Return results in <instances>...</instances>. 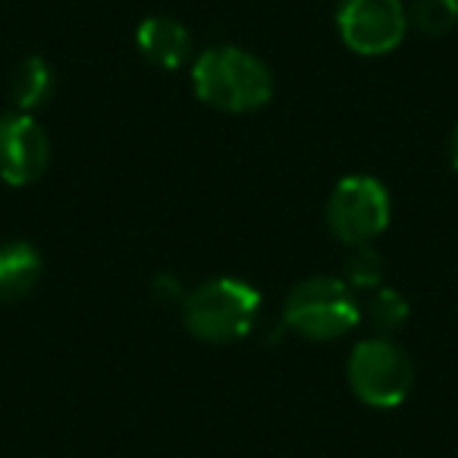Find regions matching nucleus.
I'll return each instance as SVG.
<instances>
[{
	"instance_id": "obj_5",
	"label": "nucleus",
	"mask_w": 458,
	"mask_h": 458,
	"mask_svg": "<svg viewBox=\"0 0 458 458\" xmlns=\"http://www.w3.org/2000/svg\"><path fill=\"white\" fill-rule=\"evenodd\" d=\"M330 229L345 245H370L389 226V191L374 176H345L327 201Z\"/></svg>"
},
{
	"instance_id": "obj_11",
	"label": "nucleus",
	"mask_w": 458,
	"mask_h": 458,
	"mask_svg": "<svg viewBox=\"0 0 458 458\" xmlns=\"http://www.w3.org/2000/svg\"><path fill=\"white\" fill-rule=\"evenodd\" d=\"M408 22L424 35H449L458 26V0H411Z\"/></svg>"
},
{
	"instance_id": "obj_10",
	"label": "nucleus",
	"mask_w": 458,
	"mask_h": 458,
	"mask_svg": "<svg viewBox=\"0 0 458 458\" xmlns=\"http://www.w3.org/2000/svg\"><path fill=\"white\" fill-rule=\"evenodd\" d=\"M54 70L45 57H26L16 64L13 76H10V98L22 114L45 107L54 95Z\"/></svg>"
},
{
	"instance_id": "obj_1",
	"label": "nucleus",
	"mask_w": 458,
	"mask_h": 458,
	"mask_svg": "<svg viewBox=\"0 0 458 458\" xmlns=\"http://www.w3.org/2000/svg\"><path fill=\"white\" fill-rule=\"evenodd\" d=\"M195 95L223 114H251L274 98V72L242 47H208L191 66Z\"/></svg>"
},
{
	"instance_id": "obj_2",
	"label": "nucleus",
	"mask_w": 458,
	"mask_h": 458,
	"mask_svg": "<svg viewBox=\"0 0 458 458\" xmlns=\"http://www.w3.org/2000/svg\"><path fill=\"white\" fill-rule=\"evenodd\" d=\"M258 311H261L258 289L233 276L201 283L182 299V320L189 333L216 345L249 336L258 324Z\"/></svg>"
},
{
	"instance_id": "obj_14",
	"label": "nucleus",
	"mask_w": 458,
	"mask_h": 458,
	"mask_svg": "<svg viewBox=\"0 0 458 458\" xmlns=\"http://www.w3.org/2000/svg\"><path fill=\"white\" fill-rule=\"evenodd\" d=\"M151 293L157 295V299H164V301L182 299V286H179L173 276H157V280H154V286H151Z\"/></svg>"
},
{
	"instance_id": "obj_7",
	"label": "nucleus",
	"mask_w": 458,
	"mask_h": 458,
	"mask_svg": "<svg viewBox=\"0 0 458 458\" xmlns=\"http://www.w3.org/2000/svg\"><path fill=\"white\" fill-rule=\"evenodd\" d=\"M51 141L32 114L0 116V179L7 185H29L47 170Z\"/></svg>"
},
{
	"instance_id": "obj_4",
	"label": "nucleus",
	"mask_w": 458,
	"mask_h": 458,
	"mask_svg": "<svg viewBox=\"0 0 458 458\" xmlns=\"http://www.w3.org/2000/svg\"><path fill=\"white\" fill-rule=\"evenodd\" d=\"M349 386L364 405L395 408L408 399L414 383L411 358L386 336L361 339L349 355Z\"/></svg>"
},
{
	"instance_id": "obj_12",
	"label": "nucleus",
	"mask_w": 458,
	"mask_h": 458,
	"mask_svg": "<svg viewBox=\"0 0 458 458\" xmlns=\"http://www.w3.org/2000/svg\"><path fill=\"white\" fill-rule=\"evenodd\" d=\"M383 280V258L370 245H355L345 258V283L349 289H374Z\"/></svg>"
},
{
	"instance_id": "obj_15",
	"label": "nucleus",
	"mask_w": 458,
	"mask_h": 458,
	"mask_svg": "<svg viewBox=\"0 0 458 458\" xmlns=\"http://www.w3.org/2000/svg\"><path fill=\"white\" fill-rule=\"evenodd\" d=\"M449 160H452V166L458 170V126H455V132H452V139H449Z\"/></svg>"
},
{
	"instance_id": "obj_6",
	"label": "nucleus",
	"mask_w": 458,
	"mask_h": 458,
	"mask_svg": "<svg viewBox=\"0 0 458 458\" xmlns=\"http://www.w3.org/2000/svg\"><path fill=\"white\" fill-rule=\"evenodd\" d=\"M336 26L345 47L364 57H383L405 38L408 13L402 0H343Z\"/></svg>"
},
{
	"instance_id": "obj_3",
	"label": "nucleus",
	"mask_w": 458,
	"mask_h": 458,
	"mask_svg": "<svg viewBox=\"0 0 458 458\" xmlns=\"http://www.w3.org/2000/svg\"><path fill=\"white\" fill-rule=\"evenodd\" d=\"M283 320L299 336L330 343V339L345 336L358 324V305L345 280L311 276L289 293Z\"/></svg>"
},
{
	"instance_id": "obj_9",
	"label": "nucleus",
	"mask_w": 458,
	"mask_h": 458,
	"mask_svg": "<svg viewBox=\"0 0 458 458\" xmlns=\"http://www.w3.org/2000/svg\"><path fill=\"white\" fill-rule=\"evenodd\" d=\"M45 264L35 245L4 242L0 245V305L20 301L38 286Z\"/></svg>"
},
{
	"instance_id": "obj_8",
	"label": "nucleus",
	"mask_w": 458,
	"mask_h": 458,
	"mask_svg": "<svg viewBox=\"0 0 458 458\" xmlns=\"http://www.w3.org/2000/svg\"><path fill=\"white\" fill-rule=\"evenodd\" d=\"M135 41H139V51L145 54L148 64L160 66V70H179L191 54L189 29L179 20H173V16H148V20H141Z\"/></svg>"
},
{
	"instance_id": "obj_13",
	"label": "nucleus",
	"mask_w": 458,
	"mask_h": 458,
	"mask_svg": "<svg viewBox=\"0 0 458 458\" xmlns=\"http://www.w3.org/2000/svg\"><path fill=\"white\" fill-rule=\"evenodd\" d=\"M368 320L374 324V330L395 333L408 320V301L395 289H380L368 305Z\"/></svg>"
}]
</instances>
